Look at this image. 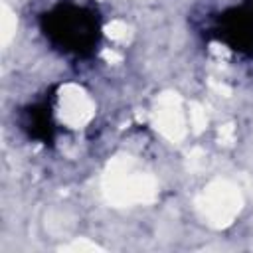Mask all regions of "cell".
Wrapping results in <instances>:
<instances>
[{"label": "cell", "mask_w": 253, "mask_h": 253, "mask_svg": "<svg viewBox=\"0 0 253 253\" xmlns=\"http://www.w3.org/2000/svg\"><path fill=\"white\" fill-rule=\"evenodd\" d=\"M45 40L75 57L91 55L101 42V18L95 8L75 2H59L40 20Z\"/></svg>", "instance_id": "cell-1"}, {"label": "cell", "mask_w": 253, "mask_h": 253, "mask_svg": "<svg viewBox=\"0 0 253 253\" xmlns=\"http://www.w3.org/2000/svg\"><path fill=\"white\" fill-rule=\"evenodd\" d=\"M213 36L229 49L253 55V0H245L241 6H233L219 14Z\"/></svg>", "instance_id": "cell-2"}, {"label": "cell", "mask_w": 253, "mask_h": 253, "mask_svg": "<svg viewBox=\"0 0 253 253\" xmlns=\"http://www.w3.org/2000/svg\"><path fill=\"white\" fill-rule=\"evenodd\" d=\"M22 128L28 132L30 138H36V140H40L43 144L51 142L53 140V132H55V123H53L51 107L47 103L30 105L24 111Z\"/></svg>", "instance_id": "cell-3"}]
</instances>
